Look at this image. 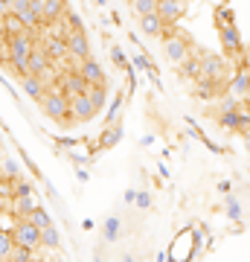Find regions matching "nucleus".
I'll return each instance as SVG.
<instances>
[{
  "mask_svg": "<svg viewBox=\"0 0 250 262\" xmlns=\"http://www.w3.org/2000/svg\"><path fill=\"white\" fill-rule=\"evenodd\" d=\"M230 56H218V53H204L201 56V79H213V82L224 84L227 88V82H230V61H227Z\"/></svg>",
  "mask_w": 250,
  "mask_h": 262,
  "instance_id": "nucleus-1",
  "label": "nucleus"
},
{
  "mask_svg": "<svg viewBox=\"0 0 250 262\" xmlns=\"http://www.w3.org/2000/svg\"><path fill=\"white\" fill-rule=\"evenodd\" d=\"M41 111L50 117V120L61 122L64 117H70V94L67 91H61V88H50L44 94V99H41Z\"/></svg>",
  "mask_w": 250,
  "mask_h": 262,
  "instance_id": "nucleus-2",
  "label": "nucleus"
},
{
  "mask_svg": "<svg viewBox=\"0 0 250 262\" xmlns=\"http://www.w3.org/2000/svg\"><path fill=\"white\" fill-rule=\"evenodd\" d=\"M218 38H221V53H224V56L241 58V53H244V41H241L239 27H236L233 20H227V24H218Z\"/></svg>",
  "mask_w": 250,
  "mask_h": 262,
  "instance_id": "nucleus-3",
  "label": "nucleus"
},
{
  "mask_svg": "<svg viewBox=\"0 0 250 262\" xmlns=\"http://www.w3.org/2000/svg\"><path fill=\"white\" fill-rule=\"evenodd\" d=\"M41 233H44V230H41L32 219H18V222H15V227H12L15 242L27 245V248H35V251H38V248H44V245H41Z\"/></svg>",
  "mask_w": 250,
  "mask_h": 262,
  "instance_id": "nucleus-4",
  "label": "nucleus"
},
{
  "mask_svg": "<svg viewBox=\"0 0 250 262\" xmlns=\"http://www.w3.org/2000/svg\"><path fill=\"white\" fill-rule=\"evenodd\" d=\"M163 50H166V58L172 64H184L186 58H189V53H192V41H189L184 32H177V35L163 41Z\"/></svg>",
  "mask_w": 250,
  "mask_h": 262,
  "instance_id": "nucleus-5",
  "label": "nucleus"
},
{
  "mask_svg": "<svg viewBox=\"0 0 250 262\" xmlns=\"http://www.w3.org/2000/svg\"><path fill=\"white\" fill-rule=\"evenodd\" d=\"M15 12L24 18V24L29 29L44 27V0H18L15 3Z\"/></svg>",
  "mask_w": 250,
  "mask_h": 262,
  "instance_id": "nucleus-6",
  "label": "nucleus"
},
{
  "mask_svg": "<svg viewBox=\"0 0 250 262\" xmlns=\"http://www.w3.org/2000/svg\"><path fill=\"white\" fill-rule=\"evenodd\" d=\"M58 88H61V91H67L70 96H76V94H87V91H90V82L84 79V73L79 70V64H76V67H70V70H64L61 82H58Z\"/></svg>",
  "mask_w": 250,
  "mask_h": 262,
  "instance_id": "nucleus-7",
  "label": "nucleus"
},
{
  "mask_svg": "<svg viewBox=\"0 0 250 262\" xmlns=\"http://www.w3.org/2000/svg\"><path fill=\"white\" fill-rule=\"evenodd\" d=\"M218 125L227 131H250V111L244 108H236V111H221L218 114Z\"/></svg>",
  "mask_w": 250,
  "mask_h": 262,
  "instance_id": "nucleus-8",
  "label": "nucleus"
},
{
  "mask_svg": "<svg viewBox=\"0 0 250 262\" xmlns=\"http://www.w3.org/2000/svg\"><path fill=\"white\" fill-rule=\"evenodd\" d=\"M70 114H73L79 122H90L99 111H96L90 94H76V96H70Z\"/></svg>",
  "mask_w": 250,
  "mask_h": 262,
  "instance_id": "nucleus-9",
  "label": "nucleus"
},
{
  "mask_svg": "<svg viewBox=\"0 0 250 262\" xmlns=\"http://www.w3.org/2000/svg\"><path fill=\"white\" fill-rule=\"evenodd\" d=\"M67 50H70V58H73L76 64L84 61V58L90 56V44H87V35H84V29H73V32H67Z\"/></svg>",
  "mask_w": 250,
  "mask_h": 262,
  "instance_id": "nucleus-10",
  "label": "nucleus"
},
{
  "mask_svg": "<svg viewBox=\"0 0 250 262\" xmlns=\"http://www.w3.org/2000/svg\"><path fill=\"white\" fill-rule=\"evenodd\" d=\"M35 207H38L35 192H24V195H12L9 204L3 207V210H12V215H15V219H27Z\"/></svg>",
  "mask_w": 250,
  "mask_h": 262,
  "instance_id": "nucleus-11",
  "label": "nucleus"
},
{
  "mask_svg": "<svg viewBox=\"0 0 250 262\" xmlns=\"http://www.w3.org/2000/svg\"><path fill=\"white\" fill-rule=\"evenodd\" d=\"M247 88H250V70H247V64H241L239 70H233L230 82H227V94L239 96V99H247Z\"/></svg>",
  "mask_w": 250,
  "mask_h": 262,
  "instance_id": "nucleus-12",
  "label": "nucleus"
},
{
  "mask_svg": "<svg viewBox=\"0 0 250 262\" xmlns=\"http://www.w3.org/2000/svg\"><path fill=\"white\" fill-rule=\"evenodd\" d=\"M20 88H24V94L27 96H32V99H44V94L50 91L47 88V82L41 79V76H35V73H27V76H20Z\"/></svg>",
  "mask_w": 250,
  "mask_h": 262,
  "instance_id": "nucleus-13",
  "label": "nucleus"
},
{
  "mask_svg": "<svg viewBox=\"0 0 250 262\" xmlns=\"http://www.w3.org/2000/svg\"><path fill=\"white\" fill-rule=\"evenodd\" d=\"M157 12L163 15L166 24H177V20L186 15V0H160Z\"/></svg>",
  "mask_w": 250,
  "mask_h": 262,
  "instance_id": "nucleus-14",
  "label": "nucleus"
},
{
  "mask_svg": "<svg viewBox=\"0 0 250 262\" xmlns=\"http://www.w3.org/2000/svg\"><path fill=\"white\" fill-rule=\"evenodd\" d=\"M79 70L84 73V79L90 84H108V79H105V70H102V64L96 61V58H84V61H79Z\"/></svg>",
  "mask_w": 250,
  "mask_h": 262,
  "instance_id": "nucleus-15",
  "label": "nucleus"
},
{
  "mask_svg": "<svg viewBox=\"0 0 250 262\" xmlns=\"http://www.w3.org/2000/svg\"><path fill=\"white\" fill-rule=\"evenodd\" d=\"M163 27H166V20H163L160 12H151V15H143V18H140V32L148 35V38H160Z\"/></svg>",
  "mask_w": 250,
  "mask_h": 262,
  "instance_id": "nucleus-16",
  "label": "nucleus"
},
{
  "mask_svg": "<svg viewBox=\"0 0 250 262\" xmlns=\"http://www.w3.org/2000/svg\"><path fill=\"white\" fill-rule=\"evenodd\" d=\"M41 47L47 50V56L53 58V61H61L64 56H70V50H67V38H64V35H56V32L47 38Z\"/></svg>",
  "mask_w": 250,
  "mask_h": 262,
  "instance_id": "nucleus-17",
  "label": "nucleus"
},
{
  "mask_svg": "<svg viewBox=\"0 0 250 262\" xmlns=\"http://www.w3.org/2000/svg\"><path fill=\"white\" fill-rule=\"evenodd\" d=\"M67 15V0H44V27H56Z\"/></svg>",
  "mask_w": 250,
  "mask_h": 262,
  "instance_id": "nucleus-18",
  "label": "nucleus"
},
{
  "mask_svg": "<svg viewBox=\"0 0 250 262\" xmlns=\"http://www.w3.org/2000/svg\"><path fill=\"white\" fill-rule=\"evenodd\" d=\"M53 67V58L47 56V50L38 44L35 50H32V56H29V73H35V76H44L47 70Z\"/></svg>",
  "mask_w": 250,
  "mask_h": 262,
  "instance_id": "nucleus-19",
  "label": "nucleus"
},
{
  "mask_svg": "<svg viewBox=\"0 0 250 262\" xmlns=\"http://www.w3.org/2000/svg\"><path fill=\"white\" fill-rule=\"evenodd\" d=\"M24 29H29V27L24 24V18H20L18 12H9V15H3V38L18 35V32H24Z\"/></svg>",
  "mask_w": 250,
  "mask_h": 262,
  "instance_id": "nucleus-20",
  "label": "nucleus"
},
{
  "mask_svg": "<svg viewBox=\"0 0 250 262\" xmlns=\"http://www.w3.org/2000/svg\"><path fill=\"white\" fill-rule=\"evenodd\" d=\"M41 245H44V248H50V251H58L61 236H58V227H56V225L44 227V233H41Z\"/></svg>",
  "mask_w": 250,
  "mask_h": 262,
  "instance_id": "nucleus-21",
  "label": "nucleus"
},
{
  "mask_svg": "<svg viewBox=\"0 0 250 262\" xmlns=\"http://www.w3.org/2000/svg\"><path fill=\"white\" fill-rule=\"evenodd\" d=\"M87 94H90L96 111H102L105 102H108V84H90V91H87Z\"/></svg>",
  "mask_w": 250,
  "mask_h": 262,
  "instance_id": "nucleus-22",
  "label": "nucleus"
},
{
  "mask_svg": "<svg viewBox=\"0 0 250 262\" xmlns=\"http://www.w3.org/2000/svg\"><path fill=\"white\" fill-rule=\"evenodd\" d=\"M157 6H160V0H131V9L137 12V18L157 12Z\"/></svg>",
  "mask_w": 250,
  "mask_h": 262,
  "instance_id": "nucleus-23",
  "label": "nucleus"
},
{
  "mask_svg": "<svg viewBox=\"0 0 250 262\" xmlns=\"http://www.w3.org/2000/svg\"><path fill=\"white\" fill-rule=\"evenodd\" d=\"M27 219H32V222H35V225L41 227V230H44V227H50V225H53V219H50V213H47L44 207H35V210H32V213H29Z\"/></svg>",
  "mask_w": 250,
  "mask_h": 262,
  "instance_id": "nucleus-24",
  "label": "nucleus"
},
{
  "mask_svg": "<svg viewBox=\"0 0 250 262\" xmlns=\"http://www.w3.org/2000/svg\"><path fill=\"white\" fill-rule=\"evenodd\" d=\"M3 178H20V166H18V160L15 158H3Z\"/></svg>",
  "mask_w": 250,
  "mask_h": 262,
  "instance_id": "nucleus-25",
  "label": "nucleus"
},
{
  "mask_svg": "<svg viewBox=\"0 0 250 262\" xmlns=\"http://www.w3.org/2000/svg\"><path fill=\"white\" fill-rule=\"evenodd\" d=\"M120 137H122V128H120V125H113L108 134H102V143H99V146H102V149H111V146L120 140Z\"/></svg>",
  "mask_w": 250,
  "mask_h": 262,
  "instance_id": "nucleus-26",
  "label": "nucleus"
},
{
  "mask_svg": "<svg viewBox=\"0 0 250 262\" xmlns=\"http://www.w3.org/2000/svg\"><path fill=\"white\" fill-rule=\"evenodd\" d=\"M111 58H113V64H117V67H125V70H128V61H125V56H122V50H120V47H113V50H111Z\"/></svg>",
  "mask_w": 250,
  "mask_h": 262,
  "instance_id": "nucleus-27",
  "label": "nucleus"
},
{
  "mask_svg": "<svg viewBox=\"0 0 250 262\" xmlns=\"http://www.w3.org/2000/svg\"><path fill=\"white\" fill-rule=\"evenodd\" d=\"M247 99H250V88H247Z\"/></svg>",
  "mask_w": 250,
  "mask_h": 262,
  "instance_id": "nucleus-28",
  "label": "nucleus"
},
{
  "mask_svg": "<svg viewBox=\"0 0 250 262\" xmlns=\"http://www.w3.org/2000/svg\"><path fill=\"white\" fill-rule=\"evenodd\" d=\"M128 3H131V0H128Z\"/></svg>",
  "mask_w": 250,
  "mask_h": 262,
  "instance_id": "nucleus-29",
  "label": "nucleus"
}]
</instances>
